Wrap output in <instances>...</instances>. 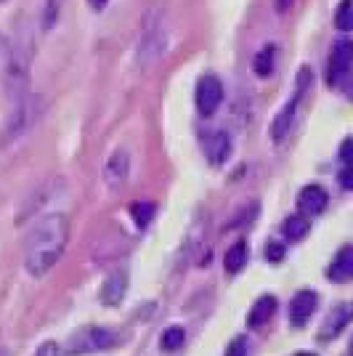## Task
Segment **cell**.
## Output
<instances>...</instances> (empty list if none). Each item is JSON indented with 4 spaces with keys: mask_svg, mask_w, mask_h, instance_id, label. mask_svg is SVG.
<instances>
[{
    "mask_svg": "<svg viewBox=\"0 0 353 356\" xmlns=\"http://www.w3.org/2000/svg\"><path fill=\"white\" fill-rule=\"evenodd\" d=\"M67 239H69V218L64 213H51L35 223L24 248V266L32 277H43L54 268L67 248Z\"/></svg>",
    "mask_w": 353,
    "mask_h": 356,
    "instance_id": "cell-1",
    "label": "cell"
},
{
    "mask_svg": "<svg viewBox=\"0 0 353 356\" xmlns=\"http://www.w3.org/2000/svg\"><path fill=\"white\" fill-rule=\"evenodd\" d=\"M38 115H40V99L38 96L24 93L19 99H11L8 118L3 122V131H0V147H8V144H16L19 138H24L32 131V125L38 122Z\"/></svg>",
    "mask_w": 353,
    "mask_h": 356,
    "instance_id": "cell-2",
    "label": "cell"
},
{
    "mask_svg": "<svg viewBox=\"0 0 353 356\" xmlns=\"http://www.w3.org/2000/svg\"><path fill=\"white\" fill-rule=\"evenodd\" d=\"M167 45V30H165V19L160 11H151L144 19L141 38H138V61L141 64H154L165 54Z\"/></svg>",
    "mask_w": 353,
    "mask_h": 356,
    "instance_id": "cell-3",
    "label": "cell"
},
{
    "mask_svg": "<svg viewBox=\"0 0 353 356\" xmlns=\"http://www.w3.org/2000/svg\"><path fill=\"white\" fill-rule=\"evenodd\" d=\"M3 80H6L8 99H19V96L30 93V51L11 45V56L6 64Z\"/></svg>",
    "mask_w": 353,
    "mask_h": 356,
    "instance_id": "cell-4",
    "label": "cell"
},
{
    "mask_svg": "<svg viewBox=\"0 0 353 356\" xmlns=\"http://www.w3.org/2000/svg\"><path fill=\"white\" fill-rule=\"evenodd\" d=\"M120 341L117 332H112L109 327H83L80 332H74L69 338L67 351L69 354H96V351H106Z\"/></svg>",
    "mask_w": 353,
    "mask_h": 356,
    "instance_id": "cell-5",
    "label": "cell"
},
{
    "mask_svg": "<svg viewBox=\"0 0 353 356\" xmlns=\"http://www.w3.org/2000/svg\"><path fill=\"white\" fill-rule=\"evenodd\" d=\"M351 61H353V43L348 38H340L338 43L332 45L329 64H327V83L332 88H340L345 83V77L351 72Z\"/></svg>",
    "mask_w": 353,
    "mask_h": 356,
    "instance_id": "cell-6",
    "label": "cell"
},
{
    "mask_svg": "<svg viewBox=\"0 0 353 356\" xmlns=\"http://www.w3.org/2000/svg\"><path fill=\"white\" fill-rule=\"evenodd\" d=\"M194 102H197V109L202 118H210L218 112V106L223 102V83L215 77V74H205L199 77L197 83V93H194Z\"/></svg>",
    "mask_w": 353,
    "mask_h": 356,
    "instance_id": "cell-7",
    "label": "cell"
},
{
    "mask_svg": "<svg viewBox=\"0 0 353 356\" xmlns=\"http://www.w3.org/2000/svg\"><path fill=\"white\" fill-rule=\"evenodd\" d=\"M309 77H311L309 70H303V72H300V77H297V90H295L293 102H287L284 109H281L279 115H277V120H274L271 136H274V141H277V144L290 136V128H293V120H295V109H297L300 99H303V93H306V88H309Z\"/></svg>",
    "mask_w": 353,
    "mask_h": 356,
    "instance_id": "cell-8",
    "label": "cell"
},
{
    "mask_svg": "<svg viewBox=\"0 0 353 356\" xmlns=\"http://www.w3.org/2000/svg\"><path fill=\"white\" fill-rule=\"evenodd\" d=\"M327 200L329 194L324 192L319 184H311V186H303V192L297 194V210L311 218V216H319L324 208H327Z\"/></svg>",
    "mask_w": 353,
    "mask_h": 356,
    "instance_id": "cell-9",
    "label": "cell"
},
{
    "mask_svg": "<svg viewBox=\"0 0 353 356\" xmlns=\"http://www.w3.org/2000/svg\"><path fill=\"white\" fill-rule=\"evenodd\" d=\"M128 293V271L125 268H117L106 277V282L101 287V300L106 306H117L120 300Z\"/></svg>",
    "mask_w": 353,
    "mask_h": 356,
    "instance_id": "cell-10",
    "label": "cell"
},
{
    "mask_svg": "<svg viewBox=\"0 0 353 356\" xmlns=\"http://www.w3.org/2000/svg\"><path fill=\"white\" fill-rule=\"evenodd\" d=\"M205 154L213 165H223L231 154V138L226 131H213L205 138Z\"/></svg>",
    "mask_w": 353,
    "mask_h": 356,
    "instance_id": "cell-11",
    "label": "cell"
},
{
    "mask_svg": "<svg viewBox=\"0 0 353 356\" xmlns=\"http://www.w3.org/2000/svg\"><path fill=\"white\" fill-rule=\"evenodd\" d=\"M316 293H311V290H300L297 296L293 298V303H290V319H293L295 327H303L306 322L311 319V314L316 312Z\"/></svg>",
    "mask_w": 353,
    "mask_h": 356,
    "instance_id": "cell-12",
    "label": "cell"
},
{
    "mask_svg": "<svg viewBox=\"0 0 353 356\" xmlns=\"http://www.w3.org/2000/svg\"><path fill=\"white\" fill-rule=\"evenodd\" d=\"M104 176H106V184H109L112 189L122 186L125 178H128V154H125V152H115V154L109 157V163H106Z\"/></svg>",
    "mask_w": 353,
    "mask_h": 356,
    "instance_id": "cell-13",
    "label": "cell"
},
{
    "mask_svg": "<svg viewBox=\"0 0 353 356\" xmlns=\"http://www.w3.org/2000/svg\"><path fill=\"white\" fill-rule=\"evenodd\" d=\"M277 312V298L274 296H261L255 300V306L250 309V316H247V325L250 327H263Z\"/></svg>",
    "mask_w": 353,
    "mask_h": 356,
    "instance_id": "cell-14",
    "label": "cell"
},
{
    "mask_svg": "<svg viewBox=\"0 0 353 356\" xmlns=\"http://www.w3.org/2000/svg\"><path fill=\"white\" fill-rule=\"evenodd\" d=\"M353 274V248L351 245H345V248H340V252L335 255V261H332V266H329V277L332 280H348Z\"/></svg>",
    "mask_w": 353,
    "mask_h": 356,
    "instance_id": "cell-15",
    "label": "cell"
},
{
    "mask_svg": "<svg viewBox=\"0 0 353 356\" xmlns=\"http://www.w3.org/2000/svg\"><path fill=\"white\" fill-rule=\"evenodd\" d=\"M247 264V242H234L229 250H226V258H223V266L229 274H239Z\"/></svg>",
    "mask_w": 353,
    "mask_h": 356,
    "instance_id": "cell-16",
    "label": "cell"
},
{
    "mask_svg": "<svg viewBox=\"0 0 353 356\" xmlns=\"http://www.w3.org/2000/svg\"><path fill=\"white\" fill-rule=\"evenodd\" d=\"M274 59H277V48L274 45H263L258 51V56L252 59V72L258 74V77H268V74L274 72Z\"/></svg>",
    "mask_w": 353,
    "mask_h": 356,
    "instance_id": "cell-17",
    "label": "cell"
},
{
    "mask_svg": "<svg viewBox=\"0 0 353 356\" xmlns=\"http://www.w3.org/2000/svg\"><path fill=\"white\" fill-rule=\"evenodd\" d=\"M309 229H311V221H306V216H290L287 221L281 223V232L290 237V242L303 239L309 234Z\"/></svg>",
    "mask_w": 353,
    "mask_h": 356,
    "instance_id": "cell-18",
    "label": "cell"
},
{
    "mask_svg": "<svg viewBox=\"0 0 353 356\" xmlns=\"http://www.w3.org/2000/svg\"><path fill=\"white\" fill-rule=\"evenodd\" d=\"M345 325H348V306H340L338 312H335V316L329 314V319L324 322V332H322V335H324V338H327V335H338V332Z\"/></svg>",
    "mask_w": 353,
    "mask_h": 356,
    "instance_id": "cell-19",
    "label": "cell"
},
{
    "mask_svg": "<svg viewBox=\"0 0 353 356\" xmlns=\"http://www.w3.org/2000/svg\"><path fill=\"white\" fill-rule=\"evenodd\" d=\"M183 341H186V330L183 327H167L162 332V348L165 351H176V348L183 346Z\"/></svg>",
    "mask_w": 353,
    "mask_h": 356,
    "instance_id": "cell-20",
    "label": "cell"
},
{
    "mask_svg": "<svg viewBox=\"0 0 353 356\" xmlns=\"http://www.w3.org/2000/svg\"><path fill=\"white\" fill-rule=\"evenodd\" d=\"M131 216L133 221H136V226H149V221L154 218V205L151 202H133L131 205Z\"/></svg>",
    "mask_w": 353,
    "mask_h": 356,
    "instance_id": "cell-21",
    "label": "cell"
},
{
    "mask_svg": "<svg viewBox=\"0 0 353 356\" xmlns=\"http://www.w3.org/2000/svg\"><path fill=\"white\" fill-rule=\"evenodd\" d=\"M335 24L340 32H348L353 27V14H351V0H343L335 11Z\"/></svg>",
    "mask_w": 353,
    "mask_h": 356,
    "instance_id": "cell-22",
    "label": "cell"
},
{
    "mask_svg": "<svg viewBox=\"0 0 353 356\" xmlns=\"http://www.w3.org/2000/svg\"><path fill=\"white\" fill-rule=\"evenodd\" d=\"M59 11H61V0H45L43 8V30H54V24L59 22Z\"/></svg>",
    "mask_w": 353,
    "mask_h": 356,
    "instance_id": "cell-23",
    "label": "cell"
},
{
    "mask_svg": "<svg viewBox=\"0 0 353 356\" xmlns=\"http://www.w3.org/2000/svg\"><path fill=\"white\" fill-rule=\"evenodd\" d=\"M265 258H268V264H279L284 258V245L281 242H268L265 245Z\"/></svg>",
    "mask_w": 353,
    "mask_h": 356,
    "instance_id": "cell-24",
    "label": "cell"
},
{
    "mask_svg": "<svg viewBox=\"0 0 353 356\" xmlns=\"http://www.w3.org/2000/svg\"><path fill=\"white\" fill-rule=\"evenodd\" d=\"M8 56H11V40L0 32V77L6 72V64H8Z\"/></svg>",
    "mask_w": 353,
    "mask_h": 356,
    "instance_id": "cell-25",
    "label": "cell"
},
{
    "mask_svg": "<svg viewBox=\"0 0 353 356\" xmlns=\"http://www.w3.org/2000/svg\"><path fill=\"white\" fill-rule=\"evenodd\" d=\"M226 356H247V341L245 338H234L226 348Z\"/></svg>",
    "mask_w": 353,
    "mask_h": 356,
    "instance_id": "cell-26",
    "label": "cell"
},
{
    "mask_svg": "<svg viewBox=\"0 0 353 356\" xmlns=\"http://www.w3.org/2000/svg\"><path fill=\"white\" fill-rule=\"evenodd\" d=\"M35 356H61V346L54 341H45L40 348H38V354Z\"/></svg>",
    "mask_w": 353,
    "mask_h": 356,
    "instance_id": "cell-27",
    "label": "cell"
},
{
    "mask_svg": "<svg viewBox=\"0 0 353 356\" xmlns=\"http://www.w3.org/2000/svg\"><path fill=\"white\" fill-rule=\"evenodd\" d=\"M340 186L343 189H351V165L348 163L343 165V170H340Z\"/></svg>",
    "mask_w": 353,
    "mask_h": 356,
    "instance_id": "cell-28",
    "label": "cell"
},
{
    "mask_svg": "<svg viewBox=\"0 0 353 356\" xmlns=\"http://www.w3.org/2000/svg\"><path fill=\"white\" fill-rule=\"evenodd\" d=\"M348 154H351V138H345V141H343V147H340V160H343V165L351 160Z\"/></svg>",
    "mask_w": 353,
    "mask_h": 356,
    "instance_id": "cell-29",
    "label": "cell"
},
{
    "mask_svg": "<svg viewBox=\"0 0 353 356\" xmlns=\"http://www.w3.org/2000/svg\"><path fill=\"white\" fill-rule=\"evenodd\" d=\"M106 3H109V0H88V6L93 8V11H104V8H106Z\"/></svg>",
    "mask_w": 353,
    "mask_h": 356,
    "instance_id": "cell-30",
    "label": "cell"
},
{
    "mask_svg": "<svg viewBox=\"0 0 353 356\" xmlns=\"http://www.w3.org/2000/svg\"><path fill=\"white\" fill-rule=\"evenodd\" d=\"M290 3H293V0H279V3H277V11H279V14H284V11H287V6H290Z\"/></svg>",
    "mask_w": 353,
    "mask_h": 356,
    "instance_id": "cell-31",
    "label": "cell"
},
{
    "mask_svg": "<svg viewBox=\"0 0 353 356\" xmlns=\"http://www.w3.org/2000/svg\"><path fill=\"white\" fill-rule=\"evenodd\" d=\"M0 356H11V354H8V351H3V348H0Z\"/></svg>",
    "mask_w": 353,
    "mask_h": 356,
    "instance_id": "cell-32",
    "label": "cell"
},
{
    "mask_svg": "<svg viewBox=\"0 0 353 356\" xmlns=\"http://www.w3.org/2000/svg\"><path fill=\"white\" fill-rule=\"evenodd\" d=\"M297 356H316V354H297Z\"/></svg>",
    "mask_w": 353,
    "mask_h": 356,
    "instance_id": "cell-33",
    "label": "cell"
},
{
    "mask_svg": "<svg viewBox=\"0 0 353 356\" xmlns=\"http://www.w3.org/2000/svg\"><path fill=\"white\" fill-rule=\"evenodd\" d=\"M0 3H3V0H0Z\"/></svg>",
    "mask_w": 353,
    "mask_h": 356,
    "instance_id": "cell-34",
    "label": "cell"
}]
</instances>
